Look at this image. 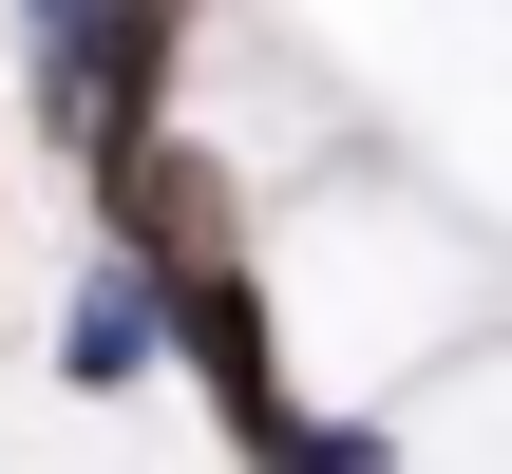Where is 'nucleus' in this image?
<instances>
[{
	"mask_svg": "<svg viewBox=\"0 0 512 474\" xmlns=\"http://www.w3.org/2000/svg\"><path fill=\"white\" fill-rule=\"evenodd\" d=\"M0 19H19V114H38V152L95 190L133 133L190 114V57H209L228 0H0Z\"/></svg>",
	"mask_w": 512,
	"mask_h": 474,
	"instance_id": "nucleus-1",
	"label": "nucleus"
},
{
	"mask_svg": "<svg viewBox=\"0 0 512 474\" xmlns=\"http://www.w3.org/2000/svg\"><path fill=\"white\" fill-rule=\"evenodd\" d=\"M76 209H95V228H114L133 266H171V285H190V266H247V247H266V171H247V152H228L209 114L133 133V152H114V171H95Z\"/></svg>",
	"mask_w": 512,
	"mask_h": 474,
	"instance_id": "nucleus-3",
	"label": "nucleus"
},
{
	"mask_svg": "<svg viewBox=\"0 0 512 474\" xmlns=\"http://www.w3.org/2000/svg\"><path fill=\"white\" fill-rule=\"evenodd\" d=\"M171 399L209 418V456H228V474H304V437H323V380H304V342H285L266 247L171 285Z\"/></svg>",
	"mask_w": 512,
	"mask_h": 474,
	"instance_id": "nucleus-2",
	"label": "nucleus"
},
{
	"mask_svg": "<svg viewBox=\"0 0 512 474\" xmlns=\"http://www.w3.org/2000/svg\"><path fill=\"white\" fill-rule=\"evenodd\" d=\"M57 399L76 418L171 399V266H133L114 228H76V266H57Z\"/></svg>",
	"mask_w": 512,
	"mask_h": 474,
	"instance_id": "nucleus-4",
	"label": "nucleus"
}]
</instances>
